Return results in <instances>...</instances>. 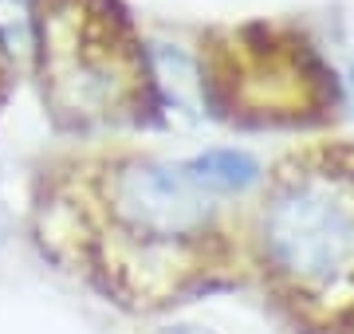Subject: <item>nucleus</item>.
<instances>
[{"label": "nucleus", "instance_id": "obj_1", "mask_svg": "<svg viewBox=\"0 0 354 334\" xmlns=\"http://www.w3.org/2000/svg\"><path fill=\"white\" fill-rule=\"evenodd\" d=\"M264 248L299 283H335L354 268V213L323 181H291L264 213Z\"/></svg>", "mask_w": 354, "mask_h": 334}, {"label": "nucleus", "instance_id": "obj_2", "mask_svg": "<svg viewBox=\"0 0 354 334\" xmlns=\"http://www.w3.org/2000/svg\"><path fill=\"white\" fill-rule=\"evenodd\" d=\"M114 213L130 232L150 240L189 236L209 220V197L197 181L165 161H130L114 173Z\"/></svg>", "mask_w": 354, "mask_h": 334}, {"label": "nucleus", "instance_id": "obj_3", "mask_svg": "<svg viewBox=\"0 0 354 334\" xmlns=\"http://www.w3.org/2000/svg\"><path fill=\"white\" fill-rule=\"evenodd\" d=\"M185 173L201 189H225V193H241V189L260 181L256 157L241 154V150H209V154L193 157L189 166H185Z\"/></svg>", "mask_w": 354, "mask_h": 334}, {"label": "nucleus", "instance_id": "obj_4", "mask_svg": "<svg viewBox=\"0 0 354 334\" xmlns=\"http://www.w3.org/2000/svg\"><path fill=\"white\" fill-rule=\"evenodd\" d=\"M351 87H354V67H351Z\"/></svg>", "mask_w": 354, "mask_h": 334}]
</instances>
